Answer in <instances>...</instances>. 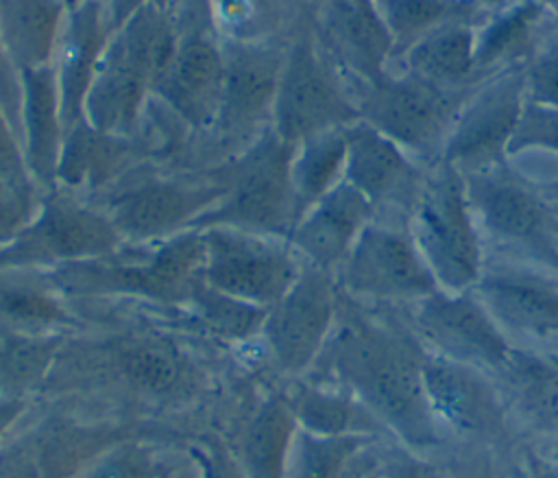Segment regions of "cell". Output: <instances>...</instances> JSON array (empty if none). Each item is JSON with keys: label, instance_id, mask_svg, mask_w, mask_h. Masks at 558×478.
I'll use <instances>...</instances> for the list:
<instances>
[{"label": "cell", "instance_id": "cell-1", "mask_svg": "<svg viewBox=\"0 0 558 478\" xmlns=\"http://www.w3.org/2000/svg\"><path fill=\"white\" fill-rule=\"evenodd\" d=\"M362 310V303L340 297L336 325L310 373H320V382L349 391L384 430L408 445H438L445 428L425 391L423 349L414 338Z\"/></svg>", "mask_w": 558, "mask_h": 478}, {"label": "cell", "instance_id": "cell-2", "mask_svg": "<svg viewBox=\"0 0 558 478\" xmlns=\"http://www.w3.org/2000/svg\"><path fill=\"white\" fill-rule=\"evenodd\" d=\"M87 384L113 391L133 406L185 408L211 389L205 360L174 334L126 330L94 340H65L48 384Z\"/></svg>", "mask_w": 558, "mask_h": 478}, {"label": "cell", "instance_id": "cell-3", "mask_svg": "<svg viewBox=\"0 0 558 478\" xmlns=\"http://www.w3.org/2000/svg\"><path fill=\"white\" fill-rule=\"evenodd\" d=\"M205 242L201 229L166 240L129 244L118 251L46 271L54 288L76 299H135L179 310L201 282Z\"/></svg>", "mask_w": 558, "mask_h": 478}, {"label": "cell", "instance_id": "cell-4", "mask_svg": "<svg viewBox=\"0 0 558 478\" xmlns=\"http://www.w3.org/2000/svg\"><path fill=\"white\" fill-rule=\"evenodd\" d=\"M177 37L157 4L144 7L116 28L85 96L83 118L100 131L131 135L172 57Z\"/></svg>", "mask_w": 558, "mask_h": 478}, {"label": "cell", "instance_id": "cell-5", "mask_svg": "<svg viewBox=\"0 0 558 478\" xmlns=\"http://www.w3.org/2000/svg\"><path fill=\"white\" fill-rule=\"evenodd\" d=\"M405 227L440 290L466 292L477 284L484 273L480 227L456 166L434 162L423 175Z\"/></svg>", "mask_w": 558, "mask_h": 478}, {"label": "cell", "instance_id": "cell-6", "mask_svg": "<svg viewBox=\"0 0 558 478\" xmlns=\"http://www.w3.org/2000/svg\"><path fill=\"white\" fill-rule=\"evenodd\" d=\"M292 155L294 144L283 142L270 127L229 164L211 170L227 192L216 207L196 220L194 229L235 227L288 238L299 218L292 188Z\"/></svg>", "mask_w": 558, "mask_h": 478}, {"label": "cell", "instance_id": "cell-7", "mask_svg": "<svg viewBox=\"0 0 558 478\" xmlns=\"http://www.w3.org/2000/svg\"><path fill=\"white\" fill-rule=\"evenodd\" d=\"M124 244L107 214L74 192H44L31 220L0 247V271H54L94 260Z\"/></svg>", "mask_w": 558, "mask_h": 478}, {"label": "cell", "instance_id": "cell-8", "mask_svg": "<svg viewBox=\"0 0 558 478\" xmlns=\"http://www.w3.org/2000/svg\"><path fill=\"white\" fill-rule=\"evenodd\" d=\"M17 423L0 441V478H74L100 452L148 430L137 419H83L61 413L24 428Z\"/></svg>", "mask_w": 558, "mask_h": 478}, {"label": "cell", "instance_id": "cell-9", "mask_svg": "<svg viewBox=\"0 0 558 478\" xmlns=\"http://www.w3.org/2000/svg\"><path fill=\"white\" fill-rule=\"evenodd\" d=\"M227 188L207 170L187 177L148 175L107 194L98 205L129 244L157 242L194 229L216 207Z\"/></svg>", "mask_w": 558, "mask_h": 478}, {"label": "cell", "instance_id": "cell-10", "mask_svg": "<svg viewBox=\"0 0 558 478\" xmlns=\"http://www.w3.org/2000/svg\"><path fill=\"white\" fill-rule=\"evenodd\" d=\"M201 279L240 301L270 308L296 282L303 262L286 238L235 227H207Z\"/></svg>", "mask_w": 558, "mask_h": 478}, {"label": "cell", "instance_id": "cell-11", "mask_svg": "<svg viewBox=\"0 0 558 478\" xmlns=\"http://www.w3.org/2000/svg\"><path fill=\"white\" fill-rule=\"evenodd\" d=\"M338 288L357 303H410L438 288L405 225L373 218L336 271Z\"/></svg>", "mask_w": 558, "mask_h": 478}, {"label": "cell", "instance_id": "cell-12", "mask_svg": "<svg viewBox=\"0 0 558 478\" xmlns=\"http://www.w3.org/2000/svg\"><path fill=\"white\" fill-rule=\"evenodd\" d=\"M340 297L336 275L303 264L290 290L268 308L259 338L281 378L312 371L336 325Z\"/></svg>", "mask_w": 558, "mask_h": 478}, {"label": "cell", "instance_id": "cell-13", "mask_svg": "<svg viewBox=\"0 0 558 478\" xmlns=\"http://www.w3.org/2000/svg\"><path fill=\"white\" fill-rule=\"evenodd\" d=\"M408 332L427 354L497 375L512 347L471 290H436L405 303Z\"/></svg>", "mask_w": 558, "mask_h": 478}, {"label": "cell", "instance_id": "cell-14", "mask_svg": "<svg viewBox=\"0 0 558 478\" xmlns=\"http://www.w3.org/2000/svg\"><path fill=\"white\" fill-rule=\"evenodd\" d=\"M357 100L360 120L397 142L408 155L440 162L451 124L460 109L453 89H442L416 76H384L364 85Z\"/></svg>", "mask_w": 558, "mask_h": 478}, {"label": "cell", "instance_id": "cell-15", "mask_svg": "<svg viewBox=\"0 0 558 478\" xmlns=\"http://www.w3.org/2000/svg\"><path fill=\"white\" fill-rule=\"evenodd\" d=\"M355 120H360L357 105L344 94L320 50L307 39L286 48L272 109V131L283 142L296 146L325 131L344 129Z\"/></svg>", "mask_w": 558, "mask_h": 478}, {"label": "cell", "instance_id": "cell-16", "mask_svg": "<svg viewBox=\"0 0 558 478\" xmlns=\"http://www.w3.org/2000/svg\"><path fill=\"white\" fill-rule=\"evenodd\" d=\"M225 70L214 129L227 144L246 148L272 124L286 48L233 41L222 48Z\"/></svg>", "mask_w": 558, "mask_h": 478}, {"label": "cell", "instance_id": "cell-17", "mask_svg": "<svg viewBox=\"0 0 558 478\" xmlns=\"http://www.w3.org/2000/svg\"><path fill=\"white\" fill-rule=\"evenodd\" d=\"M525 105L523 70H510L460 105L440 162L460 172L501 164Z\"/></svg>", "mask_w": 558, "mask_h": 478}, {"label": "cell", "instance_id": "cell-18", "mask_svg": "<svg viewBox=\"0 0 558 478\" xmlns=\"http://www.w3.org/2000/svg\"><path fill=\"white\" fill-rule=\"evenodd\" d=\"M423 349V347H421ZM421 371L429 404L445 428L466 437L506 432V397L490 375L423 349Z\"/></svg>", "mask_w": 558, "mask_h": 478}, {"label": "cell", "instance_id": "cell-19", "mask_svg": "<svg viewBox=\"0 0 558 478\" xmlns=\"http://www.w3.org/2000/svg\"><path fill=\"white\" fill-rule=\"evenodd\" d=\"M475 223L495 240L547 249V205L501 164L462 172Z\"/></svg>", "mask_w": 558, "mask_h": 478}, {"label": "cell", "instance_id": "cell-20", "mask_svg": "<svg viewBox=\"0 0 558 478\" xmlns=\"http://www.w3.org/2000/svg\"><path fill=\"white\" fill-rule=\"evenodd\" d=\"M342 131L347 142L344 181H349L375 212L377 207H399L405 214L423 181V172H418L410 155L364 120H355Z\"/></svg>", "mask_w": 558, "mask_h": 478}, {"label": "cell", "instance_id": "cell-21", "mask_svg": "<svg viewBox=\"0 0 558 478\" xmlns=\"http://www.w3.org/2000/svg\"><path fill=\"white\" fill-rule=\"evenodd\" d=\"M373 218L375 207L342 179L296 218L286 240L303 264L336 275Z\"/></svg>", "mask_w": 558, "mask_h": 478}, {"label": "cell", "instance_id": "cell-22", "mask_svg": "<svg viewBox=\"0 0 558 478\" xmlns=\"http://www.w3.org/2000/svg\"><path fill=\"white\" fill-rule=\"evenodd\" d=\"M222 70L225 57L218 41L203 31L187 33L177 37V46L155 94L183 122L196 129L214 127Z\"/></svg>", "mask_w": 558, "mask_h": 478}, {"label": "cell", "instance_id": "cell-23", "mask_svg": "<svg viewBox=\"0 0 558 478\" xmlns=\"http://www.w3.org/2000/svg\"><path fill=\"white\" fill-rule=\"evenodd\" d=\"M20 116L26 170L37 190L57 188V166L65 138L59 83L52 63L20 72Z\"/></svg>", "mask_w": 558, "mask_h": 478}, {"label": "cell", "instance_id": "cell-24", "mask_svg": "<svg viewBox=\"0 0 558 478\" xmlns=\"http://www.w3.org/2000/svg\"><path fill=\"white\" fill-rule=\"evenodd\" d=\"M325 37L331 59L364 85L386 76L395 44L375 0H329Z\"/></svg>", "mask_w": 558, "mask_h": 478}, {"label": "cell", "instance_id": "cell-25", "mask_svg": "<svg viewBox=\"0 0 558 478\" xmlns=\"http://www.w3.org/2000/svg\"><path fill=\"white\" fill-rule=\"evenodd\" d=\"M504 334L547 338L558 334V286L517 271L482 273L471 288Z\"/></svg>", "mask_w": 558, "mask_h": 478}, {"label": "cell", "instance_id": "cell-26", "mask_svg": "<svg viewBox=\"0 0 558 478\" xmlns=\"http://www.w3.org/2000/svg\"><path fill=\"white\" fill-rule=\"evenodd\" d=\"M107 46V31L98 7L89 0L76 7L54 50V74L59 83L61 116L65 131L83 118L85 96L94 81L100 55Z\"/></svg>", "mask_w": 558, "mask_h": 478}, {"label": "cell", "instance_id": "cell-27", "mask_svg": "<svg viewBox=\"0 0 558 478\" xmlns=\"http://www.w3.org/2000/svg\"><path fill=\"white\" fill-rule=\"evenodd\" d=\"M46 271H0V330L22 334H72L81 319Z\"/></svg>", "mask_w": 558, "mask_h": 478}, {"label": "cell", "instance_id": "cell-28", "mask_svg": "<svg viewBox=\"0 0 558 478\" xmlns=\"http://www.w3.org/2000/svg\"><path fill=\"white\" fill-rule=\"evenodd\" d=\"M279 391L296 421V428L305 432L342 437L384 430L366 406L342 386L301 375L288 380Z\"/></svg>", "mask_w": 558, "mask_h": 478}, {"label": "cell", "instance_id": "cell-29", "mask_svg": "<svg viewBox=\"0 0 558 478\" xmlns=\"http://www.w3.org/2000/svg\"><path fill=\"white\" fill-rule=\"evenodd\" d=\"M129 157V135L100 131L81 118L65 131L57 166V188L63 186L70 192L98 190L116 179Z\"/></svg>", "mask_w": 558, "mask_h": 478}, {"label": "cell", "instance_id": "cell-30", "mask_svg": "<svg viewBox=\"0 0 558 478\" xmlns=\"http://www.w3.org/2000/svg\"><path fill=\"white\" fill-rule=\"evenodd\" d=\"M296 421L281 395H264L246 417L240 434V456L246 478H286Z\"/></svg>", "mask_w": 558, "mask_h": 478}, {"label": "cell", "instance_id": "cell-31", "mask_svg": "<svg viewBox=\"0 0 558 478\" xmlns=\"http://www.w3.org/2000/svg\"><path fill=\"white\" fill-rule=\"evenodd\" d=\"M59 28V0H0V39L20 72L52 63Z\"/></svg>", "mask_w": 558, "mask_h": 478}, {"label": "cell", "instance_id": "cell-32", "mask_svg": "<svg viewBox=\"0 0 558 478\" xmlns=\"http://www.w3.org/2000/svg\"><path fill=\"white\" fill-rule=\"evenodd\" d=\"M475 44L477 35L469 20L445 24L403 52L405 74L442 89H456L477 72Z\"/></svg>", "mask_w": 558, "mask_h": 478}, {"label": "cell", "instance_id": "cell-33", "mask_svg": "<svg viewBox=\"0 0 558 478\" xmlns=\"http://www.w3.org/2000/svg\"><path fill=\"white\" fill-rule=\"evenodd\" d=\"M495 378L532 423L558 432V358L512 347Z\"/></svg>", "mask_w": 558, "mask_h": 478}, {"label": "cell", "instance_id": "cell-34", "mask_svg": "<svg viewBox=\"0 0 558 478\" xmlns=\"http://www.w3.org/2000/svg\"><path fill=\"white\" fill-rule=\"evenodd\" d=\"M266 312V308L229 297L207 286L203 279L194 286L185 303L174 310L183 327H192L207 338L229 345L259 338Z\"/></svg>", "mask_w": 558, "mask_h": 478}, {"label": "cell", "instance_id": "cell-35", "mask_svg": "<svg viewBox=\"0 0 558 478\" xmlns=\"http://www.w3.org/2000/svg\"><path fill=\"white\" fill-rule=\"evenodd\" d=\"M70 336L0 330V395L31 397L44 389Z\"/></svg>", "mask_w": 558, "mask_h": 478}, {"label": "cell", "instance_id": "cell-36", "mask_svg": "<svg viewBox=\"0 0 558 478\" xmlns=\"http://www.w3.org/2000/svg\"><path fill=\"white\" fill-rule=\"evenodd\" d=\"M347 142L344 131L333 129L294 146L292 188L299 216L344 179Z\"/></svg>", "mask_w": 558, "mask_h": 478}, {"label": "cell", "instance_id": "cell-37", "mask_svg": "<svg viewBox=\"0 0 558 478\" xmlns=\"http://www.w3.org/2000/svg\"><path fill=\"white\" fill-rule=\"evenodd\" d=\"M395 44V55L410 50L432 31L469 20L480 2L475 0H375Z\"/></svg>", "mask_w": 558, "mask_h": 478}, {"label": "cell", "instance_id": "cell-38", "mask_svg": "<svg viewBox=\"0 0 558 478\" xmlns=\"http://www.w3.org/2000/svg\"><path fill=\"white\" fill-rule=\"evenodd\" d=\"M543 9L534 0H517L508 11L497 15L475 44L477 70L517 57L530 41Z\"/></svg>", "mask_w": 558, "mask_h": 478}, {"label": "cell", "instance_id": "cell-39", "mask_svg": "<svg viewBox=\"0 0 558 478\" xmlns=\"http://www.w3.org/2000/svg\"><path fill=\"white\" fill-rule=\"evenodd\" d=\"M362 443L364 434L323 437L296 428L286 478H336Z\"/></svg>", "mask_w": 558, "mask_h": 478}, {"label": "cell", "instance_id": "cell-40", "mask_svg": "<svg viewBox=\"0 0 558 478\" xmlns=\"http://www.w3.org/2000/svg\"><path fill=\"white\" fill-rule=\"evenodd\" d=\"M521 148H547L558 153V109L525 100L512 131L508 153Z\"/></svg>", "mask_w": 558, "mask_h": 478}, {"label": "cell", "instance_id": "cell-41", "mask_svg": "<svg viewBox=\"0 0 558 478\" xmlns=\"http://www.w3.org/2000/svg\"><path fill=\"white\" fill-rule=\"evenodd\" d=\"M39 201L35 183L0 181V247L31 220Z\"/></svg>", "mask_w": 558, "mask_h": 478}, {"label": "cell", "instance_id": "cell-42", "mask_svg": "<svg viewBox=\"0 0 558 478\" xmlns=\"http://www.w3.org/2000/svg\"><path fill=\"white\" fill-rule=\"evenodd\" d=\"M525 100L558 109V46L541 52L525 70Z\"/></svg>", "mask_w": 558, "mask_h": 478}, {"label": "cell", "instance_id": "cell-43", "mask_svg": "<svg viewBox=\"0 0 558 478\" xmlns=\"http://www.w3.org/2000/svg\"><path fill=\"white\" fill-rule=\"evenodd\" d=\"M0 181L4 183H33L28 170L24 151L17 142L15 131L9 124V118H4L0 107Z\"/></svg>", "mask_w": 558, "mask_h": 478}, {"label": "cell", "instance_id": "cell-44", "mask_svg": "<svg viewBox=\"0 0 558 478\" xmlns=\"http://www.w3.org/2000/svg\"><path fill=\"white\" fill-rule=\"evenodd\" d=\"M28 408V397L20 395H0V441L9 434V430L22 419Z\"/></svg>", "mask_w": 558, "mask_h": 478}, {"label": "cell", "instance_id": "cell-45", "mask_svg": "<svg viewBox=\"0 0 558 478\" xmlns=\"http://www.w3.org/2000/svg\"><path fill=\"white\" fill-rule=\"evenodd\" d=\"M150 4H155V0H111V13L107 20V28L113 33L131 15H135L137 11H142L144 7H150Z\"/></svg>", "mask_w": 558, "mask_h": 478}, {"label": "cell", "instance_id": "cell-46", "mask_svg": "<svg viewBox=\"0 0 558 478\" xmlns=\"http://www.w3.org/2000/svg\"><path fill=\"white\" fill-rule=\"evenodd\" d=\"M395 478H423V471L416 465H401Z\"/></svg>", "mask_w": 558, "mask_h": 478}, {"label": "cell", "instance_id": "cell-47", "mask_svg": "<svg viewBox=\"0 0 558 478\" xmlns=\"http://www.w3.org/2000/svg\"><path fill=\"white\" fill-rule=\"evenodd\" d=\"M545 194H547V199H551L554 203H558V181H554L551 186H547Z\"/></svg>", "mask_w": 558, "mask_h": 478}, {"label": "cell", "instance_id": "cell-48", "mask_svg": "<svg viewBox=\"0 0 558 478\" xmlns=\"http://www.w3.org/2000/svg\"><path fill=\"white\" fill-rule=\"evenodd\" d=\"M68 2H74V4H83V2H89V0H68Z\"/></svg>", "mask_w": 558, "mask_h": 478}, {"label": "cell", "instance_id": "cell-49", "mask_svg": "<svg viewBox=\"0 0 558 478\" xmlns=\"http://www.w3.org/2000/svg\"><path fill=\"white\" fill-rule=\"evenodd\" d=\"M475 2H501V0H475Z\"/></svg>", "mask_w": 558, "mask_h": 478}, {"label": "cell", "instance_id": "cell-50", "mask_svg": "<svg viewBox=\"0 0 558 478\" xmlns=\"http://www.w3.org/2000/svg\"><path fill=\"white\" fill-rule=\"evenodd\" d=\"M514 2H517V0H514Z\"/></svg>", "mask_w": 558, "mask_h": 478}]
</instances>
